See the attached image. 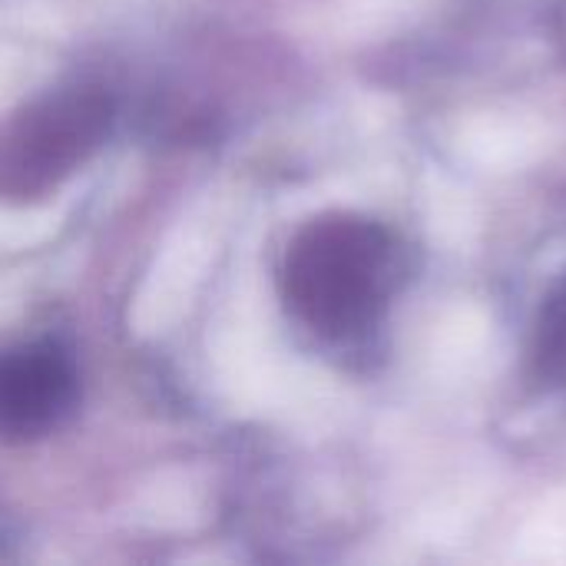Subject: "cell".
Here are the masks:
<instances>
[{
  "label": "cell",
  "mask_w": 566,
  "mask_h": 566,
  "mask_svg": "<svg viewBox=\"0 0 566 566\" xmlns=\"http://www.w3.org/2000/svg\"><path fill=\"white\" fill-rule=\"evenodd\" d=\"M398 255L385 226L335 212L312 219L282 262V298L289 312L322 338H352L385 308Z\"/></svg>",
  "instance_id": "cell-1"
},
{
  "label": "cell",
  "mask_w": 566,
  "mask_h": 566,
  "mask_svg": "<svg viewBox=\"0 0 566 566\" xmlns=\"http://www.w3.org/2000/svg\"><path fill=\"white\" fill-rule=\"evenodd\" d=\"M113 99L90 86L36 99L0 126V199H40L109 136Z\"/></svg>",
  "instance_id": "cell-2"
},
{
  "label": "cell",
  "mask_w": 566,
  "mask_h": 566,
  "mask_svg": "<svg viewBox=\"0 0 566 566\" xmlns=\"http://www.w3.org/2000/svg\"><path fill=\"white\" fill-rule=\"evenodd\" d=\"M80 375L50 338L0 352V441L27 444L53 434L76 408Z\"/></svg>",
  "instance_id": "cell-3"
},
{
  "label": "cell",
  "mask_w": 566,
  "mask_h": 566,
  "mask_svg": "<svg viewBox=\"0 0 566 566\" xmlns=\"http://www.w3.org/2000/svg\"><path fill=\"white\" fill-rule=\"evenodd\" d=\"M541 352L547 358H566V282L544 305V315H541Z\"/></svg>",
  "instance_id": "cell-4"
}]
</instances>
